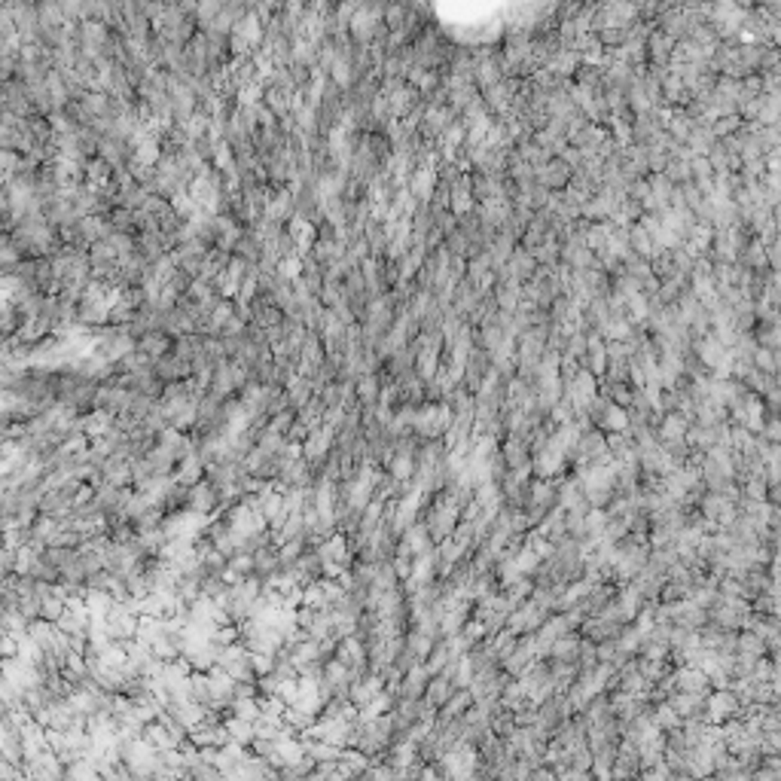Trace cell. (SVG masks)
<instances>
[{
    "label": "cell",
    "instance_id": "6da1fadb",
    "mask_svg": "<svg viewBox=\"0 0 781 781\" xmlns=\"http://www.w3.org/2000/svg\"><path fill=\"white\" fill-rule=\"evenodd\" d=\"M333 449H336V431L324 424V427H318V431H311L309 440L302 443V458L315 467V470H320V467L330 461Z\"/></svg>",
    "mask_w": 781,
    "mask_h": 781
},
{
    "label": "cell",
    "instance_id": "7a4b0ae2",
    "mask_svg": "<svg viewBox=\"0 0 781 781\" xmlns=\"http://www.w3.org/2000/svg\"><path fill=\"white\" fill-rule=\"evenodd\" d=\"M647 562H650L647 547H641V543H626V547H619V553H617L614 574L619 580H635L647 568Z\"/></svg>",
    "mask_w": 781,
    "mask_h": 781
},
{
    "label": "cell",
    "instance_id": "3957f363",
    "mask_svg": "<svg viewBox=\"0 0 781 781\" xmlns=\"http://www.w3.org/2000/svg\"><path fill=\"white\" fill-rule=\"evenodd\" d=\"M0 110H3V113H15V117H22V119L34 117V104H31L28 86L22 80L3 83V92H0Z\"/></svg>",
    "mask_w": 781,
    "mask_h": 781
},
{
    "label": "cell",
    "instance_id": "277c9868",
    "mask_svg": "<svg viewBox=\"0 0 781 781\" xmlns=\"http://www.w3.org/2000/svg\"><path fill=\"white\" fill-rule=\"evenodd\" d=\"M565 464H568V455H565L562 449H556L553 443H549L547 449L534 452V458H531L534 477H538V479H547V482H556L558 477H562Z\"/></svg>",
    "mask_w": 781,
    "mask_h": 781
},
{
    "label": "cell",
    "instance_id": "5b68a950",
    "mask_svg": "<svg viewBox=\"0 0 781 781\" xmlns=\"http://www.w3.org/2000/svg\"><path fill=\"white\" fill-rule=\"evenodd\" d=\"M25 772L34 781H65L67 766L55 751H43L40 757H34V760L25 763Z\"/></svg>",
    "mask_w": 781,
    "mask_h": 781
},
{
    "label": "cell",
    "instance_id": "8992f818",
    "mask_svg": "<svg viewBox=\"0 0 781 781\" xmlns=\"http://www.w3.org/2000/svg\"><path fill=\"white\" fill-rule=\"evenodd\" d=\"M534 178H538V183L543 189H549V193H565L571 178H574V168H568L562 159H549L547 165H540L538 171H534Z\"/></svg>",
    "mask_w": 781,
    "mask_h": 781
},
{
    "label": "cell",
    "instance_id": "52a82bcc",
    "mask_svg": "<svg viewBox=\"0 0 781 781\" xmlns=\"http://www.w3.org/2000/svg\"><path fill=\"white\" fill-rule=\"evenodd\" d=\"M436 187H440V174H436V168L415 165V171H412V178H409V193L418 198V205H431Z\"/></svg>",
    "mask_w": 781,
    "mask_h": 781
},
{
    "label": "cell",
    "instance_id": "ba28073f",
    "mask_svg": "<svg viewBox=\"0 0 781 781\" xmlns=\"http://www.w3.org/2000/svg\"><path fill=\"white\" fill-rule=\"evenodd\" d=\"M424 101V98H421V92L415 89V86H409V83H403V86H397L394 92H390L388 95V107H390V119H406L409 117L412 110H415V107Z\"/></svg>",
    "mask_w": 781,
    "mask_h": 781
},
{
    "label": "cell",
    "instance_id": "9c48e42d",
    "mask_svg": "<svg viewBox=\"0 0 781 781\" xmlns=\"http://www.w3.org/2000/svg\"><path fill=\"white\" fill-rule=\"evenodd\" d=\"M214 248H208V244L205 241H189V244H180L178 250H174V257H178V266L183 272H189V275H196L198 278V272H202V266H205V259H208V254H211Z\"/></svg>",
    "mask_w": 781,
    "mask_h": 781
},
{
    "label": "cell",
    "instance_id": "30bf717a",
    "mask_svg": "<svg viewBox=\"0 0 781 781\" xmlns=\"http://www.w3.org/2000/svg\"><path fill=\"white\" fill-rule=\"evenodd\" d=\"M110 309L113 305L107 300H95V302H80V324L86 327V330H101V327H110Z\"/></svg>",
    "mask_w": 781,
    "mask_h": 781
},
{
    "label": "cell",
    "instance_id": "8fae6325",
    "mask_svg": "<svg viewBox=\"0 0 781 781\" xmlns=\"http://www.w3.org/2000/svg\"><path fill=\"white\" fill-rule=\"evenodd\" d=\"M696 354H699V361H702V366H708L711 372L717 370V366H721V361L726 354H730V348L723 345L721 339H717L714 333H708V336H702V339H696Z\"/></svg>",
    "mask_w": 781,
    "mask_h": 781
},
{
    "label": "cell",
    "instance_id": "7c38bea8",
    "mask_svg": "<svg viewBox=\"0 0 781 781\" xmlns=\"http://www.w3.org/2000/svg\"><path fill=\"white\" fill-rule=\"evenodd\" d=\"M117 427V415H113L110 409H92L83 415V434L89 436V440H101V436H107Z\"/></svg>",
    "mask_w": 781,
    "mask_h": 781
},
{
    "label": "cell",
    "instance_id": "4fadbf2b",
    "mask_svg": "<svg viewBox=\"0 0 781 781\" xmlns=\"http://www.w3.org/2000/svg\"><path fill=\"white\" fill-rule=\"evenodd\" d=\"M678 684L680 693H693V696H708V675L702 669H696V665H684V669L678 671L675 678H671Z\"/></svg>",
    "mask_w": 781,
    "mask_h": 781
},
{
    "label": "cell",
    "instance_id": "5bb4252c",
    "mask_svg": "<svg viewBox=\"0 0 781 781\" xmlns=\"http://www.w3.org/2000/svg\"><path fill=\"white\" fill-rule=\"evenodd\" d=\"M202 479H208V470H205L198 452H196V455H189V458H183V461L178 464V470H174V482L183 486V488H196Z\"/></svg>",
    "mask_w": 781,
    "mask_h": 781
},
{
    "label": "cell",
    "instance_id": "9a60e30c",
    "mask_svg": "<svg viewBox=\"0 0 781 781\" xmlns=\"http://www.w3.org/2000/svg\"><path fill=\"white\" fill-rule=\"evenodd\" d=\"M739 708V699L732 696L730 690H714L708 696V721L711 723H721V721H730Z\"/></svg>",
    "mask_w": 781,
    "mask_h": 781
},
{
    "label": "cell",
    "instance_id": "2e32d148",
    "mask_svg": "<svg viewBox=\"0 0 781 781\" xmlns=\"http://www.w3.org/2000/svg\"><path fill=\"white\" fill-rule=\"evenodd\" d=\"M137 351H144L150 361H162V357H168L174 351V339L168 333H162V330H153V333H147L141 342H137Z\"/></svg>",
    "mask_w": 781,
    "mask_h": 781
},
{
    "label": "cell",
    "instance_id": "e0dca14e",
    "mask_svg": "<svg viewBox=\"0 0 781 781\" xmlns=\"http://www.w3.org/2000/svg\"><path fill=\"white\" fill-rule=\"evenodd\" d=\"M287 656L293 660L296 671H302L305 665H318V662H324V650H320V644H318V641H311V638H305V641H300L296 647H290V650H287Z\"/></svg>",
    "mask_w": 781,
    "mask_h": 781
},
{
    "label": "cell",
    "instance_id": "ac0fdd59",
    "mask_svg": "<svg viewBox=\"0 0 781 781\" xmlns=\"http://www.w3.org/2000/svg\"><path fill=\"white\" fill-rule=\"evenodd\" d=\"M284 390H287V400H290V409H293V412L305 409V406H309V403L318 397L315 381H309V379H302V376H296Z\"/></svg>",
    "mask_w": 781,
    "mask_h": 781
},
{
    "label": "cell",
    "instance_id": "d6986e66",
    "mask_svg": "<svg viewBox=\"0 0 781 781\" xmlns=\"http://www.w3.org/2000/svg\"><path fill=\"white\" fill-rule=\"evenodd\" d=\"M601 431L604 434H629L632 431V418H629V409H623V406L610 403L608 409H604L601 415Z\"/></svg>",
    "mask_w": 781,
    "mask_h": 781
},
{
    "label": "cell",
    "instance_id": "ffe728a7",
    "mask_svg": "<svg viewBox=\"0 0 781 781\" xmlns=\"http://www.w3.org/2000/svg\"><path fill=\"white\" fill-rule=\"evenodd\" d=\"M641 604H644V595L638 592V586H626L617 599V610H619V623H635V617L641 614Z\"/></svg>",
    "mask_w": 781,
    "mask_h": 781
},
{
    "label": "cell",
    "instance_id": "44dd1931",
    "mask_svg": "<svg viewBox=\"0 0 781 781\" xmlns=\"http://www.w3.org/2000/svg\"><path fill=\"white\" fill-rule=\"evenodd\" d=\"M455 696V684H452V675H436L431 678V684H427V693H424V702H431L434 708H443L446 702Z\"/></svg>",
    "mask_w": 781,
    "mask_h": 781
},
{
    "label": "cell",
    "instance_id": "7402d4cb",
    "mask_svg": "<svg viewBox=\"0 0 781 781\" xmlns=\"http://www.w3.org/2000/svg\"><path fill=\"white\" fill-rule=\"evenodd\" d=\"M235 34H241L244 40H248L250 46H254V49H259V46L266 43V25L263 22H259V15L250 10L248 15H244V19L239 22V25H235Z\"/></svg>",
    "mask_w": 781,
    "mask_h": 781
},
{
    "label": "cell",
    "instance_id": "603a6c76",
    "mask_svg": "<svg viewBox=\"0 0 781 781\" xmlns=\"http://www.w3.org/2000/svg\"><path fill=\"white\" fill-rule=\"evenodd\" d=\"M580 653H583V641L580 638H571V635H565V638H558L553 647H549V656L565 665H574L580 660Z\"/></svg>",
    "mask_w": 781,
    "mask_h": 781
},
{
    "label": "cell",
    "instance_id": "cb8c5ba5",
    "mask_svg": "<svg viewBox=\"0 0 781 781\" xmlns=\"http://www.w3.org/2000/svg\"><path fill=\"white\" fill-rule=\"evenodd\" d=\"M629 241H632V250H635V257H641V259H647V263H653L656 259V244H653V239H650V232L641 223H632V229H629Z\"/></svg>",
    "mask_w": 781,
    "mask_h": 781
},
{
    "label": "cell",
    "instance_id": "d4e9b609",
    "mask_svg": "<svg viewBox=\"0 0 781 781\" xmlns=\"http://www.w3.org/2000/svg\"><path fill=\"white\" fill-rule=\"evenodd\" d=\"M354 390H357V400L363 406H376L379 403V394H381V372H366L354 381Z\"/></svg>",
    "mask_w": 781,
    "mask_h": 781
},
{
    "label": "cell",
    "instance_id": "484cf974",
    "mask_svg": "<svg viewBox=\"0 0 781 781\" xmlns=\"http://www.w3.org/2000/svg\"><path fill=\"white\" fill-rule=\"evenodd\" d=\"M37 12H40V31H55V28L67 25L65 10H61L58 0H40V3H37Z\"/></svg>",
    "mask_w": 781,
    "mask_h": 781
},
{
    "label": "cell",
    "instance_id": "4316f807",
    "mask_svg": "<svg viewBox=\"0 0 781 781\" xmlns=\"http://www.w3.org/2000/svg\"><path fill=\"white\" fill-rule=\"evenodd\" d=\"M248 757H250V754H248V748H244V745H239V741H229V745H223V748H220V757H217V769H220V772H223V775H226L229 769L241 766V763L248 760Z\"/></svg>",
    "mask_w": 781,
    "mask_h": 781
},
{
    "label": "cell",
    "instance_id": "83f0119b",
    "mask_svg": "<svg viewBox=\"0 0 781 781\" xmlns=\"http://www.w3.org/2000/svg\"><path fill=\"white\" fill-rule=\"evenodd\" d=\"M83 601H86L89 614L92 617H107L113 610V604H117V599H113L110 592H101V589H89L86 586V595H83Z\"/></svg>",
    "mask_w": 781,
    "mask_h": 781
},
{
    "label": "cell",
    "instance_id": "f1b7e54d",
    "mask_svg": "<svg viewBox=\"0 0 781 781\" xmlns=\"http://www.w3.org/2000/svg\"><path fill=\"white\" fill-rule=\"evenodd\" d=\"M626 318L632 320V327H647L650 318V296L647 293H635L626 300Z\"/></svg>",
    "mask_w": 781,
    "mask_h": 781
},
{
    "label": "cell",
    "instance_id": "f546056e",
    "mask_svg": "<svg viewBox=\"0 0 781 781\" xmlns=\"http://www.w3.org/2000/svg\"><path fill=\"white\" fill-rule=\"evenodd\" d=\"M135 162H141V165H147V168H156L159 165V159H162V144L156 141V137H144L141 144H137L135 147Z\"/></svg>",
    "mask_w": 781,
    "mask_h": 781
},
{
    "label": "cell",
    "instance_id": "4dcf8cb0",
    "mask_svg": "<svg viewBox=\"0 0 781 781\" xmlns=\"http://www.w3.org/2000/svg\"><path fill=\"white\" fill-rule=\"evenodd\" d=\"M599 336L604 342H626V339H632V336H635V327H632L629 318H610Z\"/></svg>",
    "mask_w": 781,
    "mask_h": 781
},
{
    "label": "cell",
    "instance_id": "1f68e13d",
    "mask_svg": "<svg viewBox=\"0 0 781 781\" xmlns=\"http://www.w3.org/2000/svg\"><path fill=\"white\" fill-rule=\"evenodd\" d=\"M229 711H232V717H241V721H250V723H257L263 717V705H259L257 696H239Z\"/></svg>",
    "mask_w": 781,
    "mask_h": 781
},
{
    "label": "cell",
    "instance_id": "d6a6232c",
    "mask_svg": "<svg viewBox=\"0 0 781 781\" xmlns=\"http://www.w3.org/2000/svg\"><path fill=\"white\" fill-rule=\"evenodd\" d=\"M223 723H226V730H229V736H232V741H239V745H244V748L254 745V723H250V721H241V717H232V714H229Z\"/></svg>",
    "mask_w": 781,
    "mask_h": 781
},
{
    "label": "cell",
    "instance_id": "836d02e7",
    "mask_svg": "<svg viewBox=\"0 0 781 781\" xmlns=\"http://www.w3.org/2000/svg\"><path fill=\"white\" fill-rule=\"evenodd\" d=\"M324 412H327L324 400H320V397H315V400L305 406V409L296 412V421H302L309 431H318V427H324Z\"/></svg>",
    "mask_w": 781,
    "mask_h": 781
},
{
    "label": "cell",
    "instance_id": "e575fe53",
    "mask_svg": "<svg viewBox=\"0 0 781 781\" xmlns=\"http://www.w3.org/2000/svg\"><path fill=\"white\" fill-rule=\"evenodd\" d=\"M266 107H269L275 117H278V122L287 119V117H293V110H290V95H287V92H281V89H272V86L266 89Z\"/></svg>",
    "mask_w": 781,
    "mask_h": 781
},
{
    "label": "cell",
    "instance_id": "d590c367",
    "mask_svg": "<svg viewBox=\"0 0 781 781\" xmlns=\"http://www.w3.org/2000/svg\"><path fill=\"white\" fill-rule=\"evenodd\" d=\"M650 717H653V723L660 726V730H669V732H678L680 726H684V717H680L678 711L669 705V702H662V705L656 708V711H653V714H650Z\"/></svg>",
    "mask_w": 781,
    "mask_h": 781
},
{
    "label": "cell",
    "instance_id": "8d00e7d4",
    "mask_svg": "<svg viewBox=\"0 0 781 781\" xmlns=\"http://www.w3.org/2000/svg\"><path fill=\"white\" fill-rule=\"evenodd\" d=\"M302 272H305V263H302V257H296V254L284 257V259L278 263V269H275V275H278L281 281H287V284L300 281V278H302Z\"/></svg>",
    "mask_w": 781,
    "mask_h": 781
},
{
    "label": "cell",
    "instance_id": "74e56055",
    "mask_svg": "<svg viewBox=\"0 0 781 781\" xmlns=\"http://www.w3.org/2000/svg\"><path fill=\"white\" fill-rule=\"evenodd\" d=\"M702 699H705V696H693V693H678V696H671L669 699V705L678 711L680 717H696V711H699V705H702Z\"/></svg>",
    "mask_w": 781,
    "mask_h": 781
},
{
    "label": "cell",
    "instance_id": "f35d334b",
    "mask_svg": "<svg viewBox=\"0 0 781 781\" xmlns=\"http://www.w3.org/2000/svg\"><path fill=\"white\" fill-rule=\"evenodd\" d=\"M406 19H409V6H406V3H388L385 6V28L390 31V34L403 31Z\"/></svg>",
    "mask_w": 781,
    "mask_h": 781
},
{
    "label": "cell",
    "instance_id": "ab89813d",
    "mask_svg": "<svg viewBox=\"0 0 781 781\" xmlns=\"http://www.w3.org/2000/svg\"><path fill=\"white\" fill-rule=\"evenodd\" d=\"M171 208H174V214H178L180 220H193L196 214L202 211V208L196 205V198L189 196V189H183V193H178V196L171 198Z\"/></svg>",
    "mask_w": 781,
    "mask_h": 781
},
{
    "label": "cell",
    "instance_id": "60d3db41",
    "mask_svg": "<svg viewBox=\"0 0 781 781\" xmlns=\"http://www.w3.org/2000/svg\"><path fill=\"white\" fill-rule=\"evenodd\" d=\"M229 568H232L235 574H241V577L248 580V577H254V571H257V558L241 549V553H235L232 558H229Z\"/></svg>",
    "mask_w": 781,
    "mask_h": 781
},
{
    "label": "cell",
    "instance_id": "b9f144b4",
    "mask_svg": "<svg viewBox=\"0 0 781 781\" xmlns=\"http://www.w3.org/2000/svg\"><path fill=\"white\" fill-rule=\"evenodd\" d=\"M278 699L284 702L287 708H290V705H296V699H300V678H287V680H281V687H278Z\"/></svg>",
    "mask_w": 781,
    "mask_h": 781
},
{
    "label": "cell",
    "instance_id": "7bdbcfd3",
    "mask_svg": "<svg viewBox=\"0 0 781 781\" xmlns=\"http://www.w3.org/2000/svg\"><path fill=\"white\" fill-rule=\"evenodd\" d=\"M739 122H741L739 113H732V117H721L714 126H711V132H714V137H723V141H726L730 132H736V128H739Z\"/></svg>",
    "mask_w": 781,
    "mask_h": 781
},
{
    "label": "cell",
    "instance_id": "ee69618b",
    "mask_svg": "<svg viewBox=\"0 0 781 781\" xmlns=\"http://www.w3.org/2000/svg\"><path fill=\"white\" fill-rule=\"evenodd\" d=\"M754 363H757V370H763V372H775L778 370V357L772 354V348H757L754 351Z\"/></svg>",
    "mask_w": 781,
    "mask_h": 781
},
{
    "label": "cell",
    "instance_id": "f6af8a7d",
    "mask_svg": "<svg viewBox=\"0 0 781 781\" xmlns=\"http://www.w3.org/2000/svg\"><path fill=\"white\" fill-rule=\"evenodd\" d=\"M296 424V412L293 409H287V412H281V415H275V418H269V427L275 434H290V427Z\"/></svg>",
    "mask_w": 781,
    "mask_h": 781
},
{
    "label": "cell",
    "instance_id": "bcb514c9",
    "mask_svg": "<svg viewBox=\"0 0 781 781\" xmlns=\"http://www.w3.org/2000/svg\"><path fill=\"white\" fill-rule=\"evenodd\" d=\"M250 665H254L257 678H266L275 671V656H266V653H250Z\"/></svg>",
    "mask_w": 781,
    "mask_h": 781
},
{
    "label": "cell",
    "instance_id": "7dc6e473",
    "mask_svg": "<svg viewBox=\"0 0 781 781\" xmlns=\"http://www.w3.org/2000/svg\"><path fill=\"white\" fill-rule=\"evenodd\" d=\"M0 653H3V660H19V638L10 632H3V638H0Z\"/></svg>",
    "mask_w": 781,
    "mask_h": 781
},
{
    "label": "cell",
    "instance_id": "c3c4849f",
    "mask_svg": "<svg viewBox=\"0 0 781 781\" xmlns=\"http://www.w3.org/2000/svg\"><path fill=\"white\" fill-rule=\"evenodd\" d=\"M745 259H748V266H751V269H754V266H763V263H766V250H763V241H751V244H748V257H745Z\"/></svg>",
    "mask_w": 781,
    "mask_h": 781
},
{
    "label": "cell",
    "instance_id": "681fc988",
    "mask_svg": "<svg viewBox=\"0 0 781 781\" xmlns=\"http://www.w3.org/2000/svg\"><path fill=\"white\" fill-rule=\"evenodd\" d=\"M61 10L67 22H83V0H61Z\"/></svg>",
    "mask_w": 781,
    "mask_h": 781
},
{
    "label": "cell",
    "instance_id": "f907efd6",
    "mask_svg": "<svg viewBox=\"0 0 781 781\" xmlns=\"http://www.w3.org/2000/svg\"><path fill=\"white\" fill-rule=\"evenodd\" d=\"M309 434H311V431H309V427H305V424H302V421H296V424H293V427H290V434H287V440H290V443H305V440H309Z\"/></svg>",
    "mask_w": 781,
    "mask_h": 781
}]
</instances>
